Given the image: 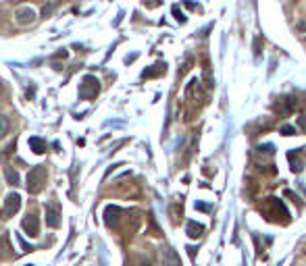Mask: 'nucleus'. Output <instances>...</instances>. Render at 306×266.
<instances>
[{
    "instance_id": "f257e3e1",
    "label": "nucleus",
    "mask_w": 306,
    "mask_h": 266,
    "mask_svg": "<svg viewBox=\"0 0 306 266\" xmlns=\"http://www.w3.org/2000/svg\"><path fill=\"white\" fill-rule=\"evenodd\" d=\"M46 166L44 164H38V166H33L31 171L28 173V181H25V187H28L29 193H40L44 189V185H46Z\"/></svg>"
},
{
    "instance_id": "f03ea898",
    "label": "nucleus",
    "mask_w": 306,
    "mask_h": 266,
    "mask_svg": "<svg viewBox=\"0 0 306 266\" xmlns=\"http://www.w3.org/2000/svg\"><path fill=\"white\" fill-rule=\"evenodd\" d=\"M100 94V81L94 75H85L80 83V98L82 100H92Z\"/></svg>"
},
{
    "instance_id": "7ed1b4c3",
    "label": "nucleus",
    "mask_w": 306,
    "mask_h": 266,
    "mask_svg": "<svg viewBox=\"0 0 306 266\" xmlns=\"http://www.w3.org/2000/svg\"><path fill=\"white\" fill-rule=\"evenodd\" d=\"M21 208V196L17 191H11L4 198V208H2V218H11L13 214H17Z\"/></svg>"
},
{
    "instance_id": "20e7f679",
    "label": "nucleus",
    "mask_w": 306,
    "mask_h": 266,
    "mask_svg": "<svg viewBox=\"0 0 306 266\" xmlns=\"http://www.w3.org/2000/svg\"><path fill=\"white\" fill-rule=\"evenodd\" d=\"M36 19H38V15H36V11H33L31 6H21V8H17L15 11V21L19 23V25H31V23H36Z\"/></svg>"
},
{
    "instance_id": "39448f33",
    "label": "nucleus",
    "mask_w": 306,
    "mask_h": 266,
    "mask_svg": "<svg viewBox=\"0 0 306 266\" xmlns=\"http://www.w3.org/2000/svg\"><path fill=\"white\" fill-rule=\"evenodd\" d=\"M21 227H23V231L28 233L29 237H38L40 235V220H38L36 214H28V216H25Z\"/></svg>"
},
{
    "instance_id": "423d86ee",
    "label": "nucleus",
    "mask_w": 306,
    "mask_h": 266,
    "mask_svg": "<svg viewBox=\"0 0 306 266\" xmlns=\"http://www.w3.org/2000/svg\"><path fill=\"white\" fill-rule=\"evenodd\" d=\"M46 225L56 229L60 225V212H58V206H55V204H48L46 206Z\"/></svg>"
},
{
    "instance_id": "0eeeda50",
    "label": "nucleus",
    "mask_w": 306,
    "mask_h": 266,
    "mask_svg": "<svg viewBox=\"0 0 306 266\" xmlns=\"http://www.w3.org/2000/svg\"><path fill=\"white\" fill-rule=\"evenodd\" d=\"M163 266H181L179 256L175 254L173 247H163V256H161Z\"/></svg>"
},
{
    "instance_id": "6e6552de",
    "label": "nucleus",
    "mask_w": 306,
    "mask_h": 266,
    "mask_svg": "<svg viewBox=\"0 0 306 266\" xmlns=\"http://www.w3.org/2000/svg\"><path fill=\"white\" fill-rule=\"evenodd\" d=\"M287 160L292 162L294 173H300V168L304 166V152L302 150H292V152H287Z\"/></svg>"
},
{
    "instance_id": "1a4fd4ad",
    "label": "nucleus",
    "mask_w": 306,
    "mask_h": 266,
    "mask_svg": "<svg viewBox=\"0 0 306 266\" xmlns=\"http://www.w3.org/2000/svg\"><path fill=\"white\" fill-rule=\"evenodd\" d=\"M119 214H121V210L117 206H109L107 210H104V220H107V225L115 227L117 220H119Z\"/></svg>"
},
{
    "instance_id": "9d476101",
    "label": "nucleus",
    "mask_w": 306,
    "mask_h": 266,
    "mask_svg": "<svg viewBox=\"0 0 306 266\" xmlns=\"http://www.w3.org/2000/svg\"><path fill=\"white\" fill-rule=\"evenodd\" d=\"M202 233H204V225L196 223V220H188V235H190L192 239H198Z\"/></svg>"
},
{
    "instance_id": "9b49d317",
    "label": "nucleus",
    "mask_w": 306,
    "mask_h": 266,
    "mask_svg": "<svg viewBox=\"0 0 306 266\" xmlns=\"http://www.w3.org/2000/svg\"><path fill=\"white\" fill-rule=\"evenodd\" d=\"M28 144H29V148L33 150V154H44V152H46V141L40 139V137H36V135L29 137Z\"/></svg>"
},
{
    "instance_id": "f8f14e48",
    "label": "nucleus",
    "mask_w": 306,
    "mask_h": 266,
    "mask_svg": "<svg viewBox=\"0 0 306 266\" xmlns=\"http://www.w3.org/2000/svg\"><path fill=\"white\" fill-rule=\"evenodd\" d=\"M4 177L11 185H19V173H17L13 166H4Z\"/></svg>"
},
{
    "instance_id": "ddd939ff",
    "label": "nucleus",
    "mask_w": 306,
    "mask_h": 266,
    "mask_svg": "<svg viewBox=\"0 0 306 266\" xmlns=\"http://www.w3.org/2000/svg\"><path fill=\"white\" fill-rule=\"evenodd\" d=\"M8 129H11V121H8V117H4V114H0V139H2Z\"/></svg>"
},
{
    "instance_id": "4468645a",
    "label": "nucleus",
    "mask_w": 306,
    "mask_h": 266,
    "mask_svg": "<svg viewBox=\"0 0 306 266\" xmlns=\"http://www.w3.org/2000/svg\"><path fill=\"white\" fill-rule=\"evenodd\" d=\"M161 73H165V65H159V69H148V71H144V73H142V77L146 79V77H152V75H161Z\"/></svg>"
},
{
    "instance_id": "2eb2a0df",
    "label": "nucleus",
    "mask_w": 306,
    "mask_h": 266,
    "mask_svg": "<svg viewBox=\"0 0 306 266\" xmlns=\"http://www.w3.org/2000/svg\"><path fill=\"white\" fill-rule=\"evenodd\" d=\"M273 152H275V148L271 146V144H265V146H260V148H258V152H256V154H267V156H273Z\"/></svg>"
},
{
    "instance_id": "dca6fc26",
    "label": "nucleus",
    "mask_w": 306,
    "mask_h": 266,
    "mask_svg": "<svg viewBox=\"0 0 306 266\" xmlns=\"http://www.w3.org/2000/svg\"><path fill=\"white\" fill-rule=\"evenodd\" d=\"M279 131H281V135H296V129L292 125H283Z\"/></svg>"
},
{
    "instance_id": "f3484780",
    "label": "nucleus",
    "mask_w": 306,
    "mask_h": 266,
    "mask_svg": "<svg viewBox=\"0 0 306 266\" xmlns=\"http://www.w3.org/2000/svg\"><path fill=\"white\" fill-rule=\"evenodd\" d=\"M17 239H19V243H21V247H23V252H31V250H33L31 245H28V243L23 241V237H17Z\"/></svg>"
},
{
    "instance_id": "a211bd4d",
    "label": "nucleus",
    "mask_w": 306,
    "mask_h": 266,
    "mask_svg": "<svg viewBox=\"0 0 306 266\" xmlns=\"http://www.w3.org/2000/svg\"><path fill=\"white\" fill-rule=\"evenodd\" d=\"M144 4H146V6H159L161 0H144Z\"/></svg>"
},
{
    "instance_id": "6ab92c4d",
    "label": "nucleus",
    "mask_w": 306,
    "mask_h": 266,
    "mask_svg": "<svg viewBox=\"0 0 306 266\" xmlns=\"http://www.w3.org/2000/svg\"><path fill=\"white\" fill-rule=\"evenodd\" d=\"M298 123H300V127L306 131V117H300V119H298Z\"/></svg>"
},
{
    "instance_id": "aec40b11",
    "label": "nucleus",
    "mask_w": 306,
    "mask_h": 266,
    "mask_svg": "<svg viewBox=\"0 0 306 266\" xmlns=\"http://www.w3.org/2000/svg\"><path fill=\"white\" fill-rule=\"evenodd\" d=\"M298 31H306V23H304V21L298 25Z\"/></svg>"
},
{
    "instance_id": "412c9836",
    "label": "nucleus",
    "mask_w": 306,
    "mask_h": 266,
    "mask_svg": "<svg viewBox=\"0 0 306 266\" xmlns=\"http://www.w3.org/2000/svg\"><path fill=\"white\" fill-rule=\"evenodd\" d=\"M28 266H36V264H28Z\"/></svg>"
},
{
    "instance_id": "4be33fe9",
    "label": "nucleus",
    "mask_w": 306,
    "mask_h": 266,
    "mask_svg": "<svg viewBox=\"0 0 306 266\" xmlns=\"http://www.w3.org/2000/svg\"><path fill=\"white\" fill-rule=\"evenodd\" d=\"M13 2H19V0H13Z\"/></svg>"
}]
</instances>
